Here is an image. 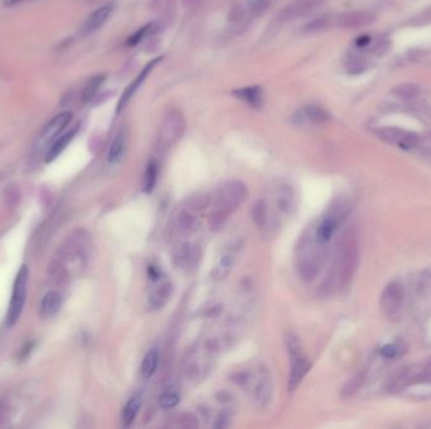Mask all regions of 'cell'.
I'll list each match as a JSON object with an SVG mask.
<instances>
[{
	"instance_id": "cell-1",
	"label": "cell",
	"mask_w": 431,
	"mask_h": 429,
	"mask_svg": "<svg viewBox=\"0 0 431 429\" xmlns=\"http://www.w3.org/2000/svg\"><path fill=\"white\" fill-rule=\"evenodd\" d=\"M246 194V188L240 182H229L219 189L218 196L216 199L217 205H215V213L212 217V221L215 222L216 226L223 223L228 214L237 209Z\"/></svg>"
},
{
	"instance_id": "cell-2",
	"label": "cell",
	"mask_w": 431,
	"mask_h": 429,
	"mask_svg": "<svg viewBox=\"0 0 431 429\" xmlns=\"http://www.w3.org/2000/svg\"><path fill=\"white\" fill-rule=\"evenodd\" d=\"M28 277H29V272H28V267L23 265L20 270L18 271L17 277H15L14 285H13L12 292V299H10L9 307H8L7 314V326L12 327L14 326L15 322L19 320L20 315H22L23 307L25 304V297H27V286H28Z\"/></svg>"
},
{
	"instance_id": "cell-3",
	"label": "cell",
	"mask_w": 431,
	"mask_h": 429,
	"mask_svg": "<svg viewBox=\"0 0 431 429\" xmlns=\"http://www.w3.org/2000/svg\"><path fill=\"white\" fill-rule=\"evenodd\" d=\"M288 350L291 358V369H290V379H289V388L290 390H295L303 381L304 376L308 374L310 364L308 359L301 353L300 344L295 336H289L288 337Z\"/></svg>"
},
{
	"instance_id": "cell-4",
	"label": "cell",
	"mask_w": 431,
	"mask_h": 429,
	"mask_svg": "<svg viewBox=\"0 0 431 429\" xmlns=\"http://www.w3.org/2000/svg\"><path fill=\"white\" fill-rule=\"evenodd\" d=\"M184 128L185 121L182 113L177 110L169 111L165 115L159 130V146L165 149L177 144V141L182 138Z\"/></svg>"
},
{
	"instance_id": "cell-5",
	"label": "cell",
	"mask_w": 431,
	"mask_h": 429,
	"mask_svg": "<svg viewBox=\"0 0 431 429\" xmlns=\"http://www.w3.org/2000/svg\"><path fill=\"white\" fill-rule=\"evenodd\" d=\"M405 291L404 286L399 281L388 283L381 296V310L384 316L389 320L399 319L404 305Z\"/></svg>"
},
{
	"instance_id": "cell-6",
	"label": "cell",
	"mask_w": 431,
	"mask_h": 429,
	"mask_svg": "<svg viewBox=\"0 0 431 429\" xmlns=\"http://www.w3.org/2000/svg\"><path fill=\"white\" fill-rule=\"evenodd\" d=\"M163 61V57H156V58L151 59L150 62H148V63L145 64V67H144L143 69H141L140 72H139L138 76L135 77V78L133 79V81L129 83V86L126 87L125 90H124V92L121 94L120 98H119V102L117 106H116V112L121 113L124 110H125V107L128 106L129 101L133 98V96L136 94V92L139 91V89H140L141 86H143L144 82L146 81V78L149 77V74H150V72L153 71L154 68H155L156 66H158L159 63Z\"/></svg>"
},
{
	"instance_id": "cell-7",
	"label": "cell",
	"mask_w": 431,
	"mask_h": 429,
	"mask_svg": "<svg viewBox=\"0 0 431 429\" xmlns=\"http://www.w3.org/2000/svg\"><path fill=\"white\" fill-rule=\"evenodd\" d=\"M377 17L375 13L367 10H358L340 14L337 18V24L344 29H357V28L368 27L376 22Z\"/></svg>"
},
{
	"instance_id": "cell-8",
	"label": "cell",
	"mask_w": 431,
	"mask_h": 429,
	"mask_svg": "<svg viewBox=\"0 0 431 429\" xmlns=\"http://www.w3.org/2000/svg\"><path fill=\"white\" fill-rule=\"evenodd\" d=\"M112 9H113L112 4H106L104 5V7L99 8L97 10H95V12L92 13L89 18H87L86 22H85L84 27H82L81 29L82 34L89 35V34H92V33H95L96 30H99L100 28L106 23L108 17H110V14L112 13Z\"/></svg>"
},
{
	"instance_id": "cell-9",
	"label": "cell",
	"mask_w": 431,
	"mask_h": 429,
	"mask_svg": "<svg viewBox=\"0 0 431 429\" xmlns=\"http://www.w3.org/2000/svg\"><path fill=\"white\" fill-rule=\"evenodd\" d=\"M71 120L72 113L69 111H64V112H61L57 116H54L52 120L48 122V125L46 126L45 130H43L42 140L48 143V141L58 138L59 134L67 127V125L71 122Z\"/></svg>"
},
{
	"instance_id": "cell-10",
	"label": "cell",
	"mask_w": 431,
	"mask_h": 429,
	"mask_svg": "<svg viewBox=\"0 0 431 429\" xmlns=\"http://www.w3.org/2000/svg\"><path fill=\"white\" fill-rule=\"evenodd\" d=\"M77 131H79V125L74 126L72 130L67 131V133L62 134L61 136H58V138L54 140L52 146L50 147V150H48L47 156H46V162H52L53 160H56L57 157L63 152V150L66 149L67 145L71 143L72 139H73L74 135L77 134Z\"/></svg>"
},
{
	"instance_id": "cell-11",
	"label": "cell",
	"mask_w": 431,
	"mask_h": 429,
	"mask_svg": "<svg viewBox=\"0 0 431 429\" xmlns=\"http://www.w3.org/2000/svg\"><path fill=\"white\" fill-rule=\"evenodd\" d=\"M233 96L251 107L259 108L262 105V90L259 86H249L234 90Z\"/></svg>"
},
{
	"instance_id": "cell-12",
	"label": "cell",
	"mask_w": 431,
	"mask_h": 429,
	"mask_svg": "<svg viewBox=\"0 0 431 429\" xmlns=\"http://www.w3.org/2000/svg\"><path fill=\"white\" fill-rule=\"evenodd\" d=\"M338 226H339V219H338L337 216H329L327 217V218H324V221L319 224L318 229H317V243L323 245L325 243L329 242L330 238L333 237V234L337 231Z\"/></svg>"
},
{
	"instance_id": "cell-13",
	"label": "cell",
	"mask_w": 431,
	"mask_h": 429,
	"mask_svg": "<svg viewBox=\"0 0 431 429\" xmlns=\"http://www.w3.org/2000/svg\"><path fill=\"white\" fill-rule=\"evenodd\" d=\"M126 154V136L124 131H119L110 145L107 154V161L110 164H119L123 161Z\"/></svg>"
},
{
	"instance_id": "cell-14",
	"label": "cell",
	"mask_w": 431,
	"mask_h": 429,
	"mask_svg": "<svg viewBox=\"0 0 431 429\" xmlns=\"http://www.w3.org/2000/svg\"><path fill=\"white\" fill-rule=\"evenodd\" d=\"M61 294L56 291H50L48 293H46V296L43 297L42 302H41V316L42 317H51L56 314L57 311L61 307Z\"/></svg>"
},
{
	"instance_id": "cell-15",
	"label": "cell",
	"mask_w": 431,
	"mask_h": 429,
	"mask_svg": "<svg viewBox=\"0 0 431 429\" xmlns=\"http://www.w3.org/2000/svg\"><path fill=\"white\" fill-rule=\"evenodd\" d=\"M295 116L300 121L308 120L311 122H325V121L329 120V113L318 106H308V107L298 111Z\"/></svg>"
},
{
	"instance_id": "cell-16",
	"label": "cell",
	"mask_w": 431,
	"mask_h": 429,
	"mask_svg": "<svg viewBox=\"0 0 431 429\" xmlns=\"http://www.w3.org/2000/svg\"><path fill=\"white\" fill-rule=\"evenodd\" d=\"M141 408V398L140 395H134L130 399L128 400V403L125 404L123 409V423L125 427L133 424V422L135 420V418L138 417V413Z\"/></svg>"
},
{
	"instance_id": "cell-17",
	"label": "cell",
	"mask_w": 431,
	"mask_h": 429,
	"mask_svg": "<svg viewBox=\"0 0 431 429\" xmlns=\"http://www.w3.org/2000/svg\"><path fill=\"white\" fill-rule=\"evenodd\" d=\"M159 364V351L156 349H150L145 354L141 363V375L145 379L151 378L155 374Z\"/></svg>"
},
{
	"instance_id": "cell-18",
	"label": "cell",
	"mask_w": 431,
	"mask_h": 429,
	"mask_svg": "<svg viewBox=\"0 0 431 429\" xmlns=\"http://www.w3.org/2000/svg\"><path fill=\"white\" fill-rule=\"evenodd\" d=\"M391 94L395 97L404 101H412L419 97L420 89L415 83H401L391 90Z\"/></svg>"
},
{
	"instance_id": "cell-19",
	"label": "cell",
	"mask_w": 431,
	"mask_h": 429,
	"mask_svg": "<svg viewBox=\"0 0 431 429\" xmlns=\"http://www.w3.org/2000/svg\"><path fill=\"white\" fill-rule=\"evenodd\" d=\"M406 134L407 131L402 130V128H397V127H383L377 130V135L382 139V140L387 141V143L389 144H396L399 145V146L400 144L402 143V140L405 139Z\"/></svg>"
},
{
	"instance_id": "cell-20",
	"label": "cell",
	"mask_w": 431,
	"mask_h": 429,
	"mask_svg": "<svg viewBox=\"0 0 431 429\" xmlns=\"http://www.w3.org/2000/svg\"><path fill=\"white\" fill-rule=\"evenodd\" d=\"M158 162L156 161H150L146 166L145 174H144V180H143V190L145 193H151L155 188L156 179H158Z\"/></svg>"
},
{
	"instance_id": "cell-21",
	"label": "cell",
	"mask_w": 431,
	"mask_h": 429,
	"mask_svg": "<svg viewBox=\"0 0 431 429\" xmlns=\"http://www.w3.org/2000/svg\"><path fill=\"white\" fill-rule=\"evenodd\" d=\"M170 293H172V286H170L169 283H163L158 288L154 289V292L151 293L150 298H149L150 306L153 307V309H158V307L164 306L167 299L169 298Z\"/></svg>"
},
{
	"instance_id": "cell-22",
	"label": "cell",
	"mask_w": 431,
	"mask_h": 429,
	"mask_svg": "<svg viewBox=\"0 0 431 429\" xmlns=\"http://www.w3.org/2000/svg\"><path fill=\"white\" fill-rule=\"evenodd\" d=\"M104 79H105L104 74H97V76H94L89 82H87L84 91H82V101H84V102H90V101L94 98V96L97 94L99 89L101 87Z\"/></svg>"
},
{
	"instance_id": "cell-23",
	"label": "cell",
	"mask_w": 431,
	"mask_h": 429,
	"mask_svg": "<svg viewBox=\"0 0 431 429\" xmlns=\"http://www.w3.org/2000/svg\"><path fill=\"white\" fill-rule=\"evenodd\" d=\"M156 29V25L155 23H149V24H146L145 27L140 28L139 30H136L135 33H134L133 35H130V38L128 39V43L126 45L129 46V47H134V46L139 45L140 42H143L144 38L149 37L150 34H153L154 32H155Z\"/></svg>"
},
{
	"instance_id": "cell-24",
	"label": "cell",
	"mask_w": 431,
	"mask_h": 429,
	"mask_svg": "<svg viewBox=\"0 0 431 429\" xmlns=\"http://www.w3.org/2000/svg\"><path fill=\"white\" fill-rule=\"evenodd\" d=\"M180 395L174 388H169V389L165 390L164 393L159 398V404L164 409H170V408H174L175 405L179 403Z\"/></svg>"
},
{
	"instance_id": "cell-25",
	"label": "cell",
	"mask_w": 431,
	"mask_h": 429,
	"mask_svg": "<svg viewBox=\"0 0 431 429\" xmlns=\"http://www.w3.org/2000/svg\"><path fill=\"white\" fill-rule=\"evenodd\" d=\"M233 262H234L233 255L229 254V253H226V254L219 260L218 265H217L216 277H218V280H222V278L226 277V276L228 275L229 271H231L232 266H233Z\"/></svg>"
},
{
	"instance_id": "cell-26",
	"label": "cell",
	"mask_w": 431,
	"mask_h": 429,
	"mask_svg": "<svg viewBox=\"0 0 431 429\" xmlns=\"http://www.w3.org/2000/svg\"><path fill=\"white\" fill-rule=\"evenodd\" d=\"M431 23V7L427 9L422 10L420 14L415 15L411 20H410V24L411 25H425L430 24Z\"/></svg>"
},
{
	"instance_id": "cell-27",
	"label": "cell",
	"mask_w": 431,
	"mask_h": 429,
	"mask_svg": "<svg viewBox=\"0 0 431 429\" xmlns=\"http://www.w3.org/2000/svg\"><path fill=\"white\" fill-rule=\"evenodd\" d=\"M363 379H365V374L360 373V374H357V375H356L355 378L352 379V380L348 382V385H347V387H345V389H344L345 392H348V395L353 394V393H355L356 390L360 389L361 384H362V382H363Z\"/></svg>"
},
{
	"instance_id": "cell-28",
	"label": "cell",
	"mask_w": 431,
	"mask_h": 429,
	"mask_svg": "<svg viewBox=\"0 0 431 429\" xmlns=\"http://www.w3.org/2000/svg\"><path fill=\"white\" fill-rule=\"evenodd\" d=\"M247 2H249V8L251 12L261 13L269 7L271 0H247Z\"/></svg>"
},
{
	"instance_id": "cell-29",
	"label": "cell",
	"mask_w": 431,
	"mask_h": 429,
	"mask_svg": "<svg viewBox=\"0 0 431 429\" xmlns=\"http://www.w3.org/2000/svg\"><path fill=\"white\" fill-rule=\"evenodd\" d=\"M399 346L394 345V344H387L381 349V355L386 359H392L399 354Z\"/></svg>"
},
{
	"instance_id": "cell-30",
	"label": "cell",
	"mask_w": 431,
	"mask_h": 429,
	"mask_svg": "<svg viewBox=\"0 0 431 429\" xmlns=\"http://www.w3.org/2000/svg\"><path fill=\"white\" fill-rule=\"evenodd\" d=\"M389 48H391V43H389L388 40H381V42H378L377 45L375 46L372 53L377 57H382L389 51Z\"/></svg>"
},
{
	"instance_id": "cell-31",
	"label": "cell",
	"mask_w": 431,
	"mask_h": 429,
	"mask_svg": "<svg viewBox=\"0 0 431 429\" xmlns=\"http://www.w3.org/2000/svg\"><path fill=\"white\" fill-rule=\"evenodd\" d=\"M422 56H424V51H417V49H411V51L407 53V57H409L410 61L414 62L419 61Z\"/></svg>"
},
{
	"instance_id": "cell-32",
	"label": "cell",
	"mask_w": 431,
	"mask_h": 429,
	"mask_svg": "<svg viewBox=\"0 0 431 429\" xmlns=\"http://www.w3.org/2000/svg\"><path fill=\"white\" fill-rule=\"evenodd\" d=\"M370 42H371V38L368 37V35H362V37L357 38L356 45H357L358 47H365V46L370 45Z\"/></svg>"
},
{
	"instance_id": "cell-33",
	"label": "cell",
	"mask_w": 431,
	"mask_h": 429,
	"mask_svg": "<svg viewBox=\"0 0 431 429\" xmlns=\"http://www.w3.org/2000/svg\"><path fill=\"white\" fill-rule=\"evenodd\" d=\"M23 2H25V0H4V5L5 7H13V5H17Z\"/></svg>"
}]
</instances>
